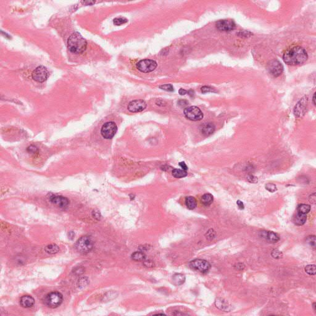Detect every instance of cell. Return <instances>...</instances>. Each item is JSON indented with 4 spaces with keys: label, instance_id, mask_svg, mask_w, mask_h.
<instances>
[{
    "label": "cell",
    "instance_id": "1",
    "mask_svg": "<svg viewBox=\"0 0 316 316\" xmlns=\"http://www.w3.org/2000/svg\"><path fill=\"white\" fill-rule=\"evenodd\" d=\"M307 59V53L303 48L294 46L285 51L283 56V61L288 65L302 64Z\"/></svg>",
    "mask_w": 316,
    "mask_h": 316
},
{
    "label": "cell",
    "instance_id": "2",
    "mask_svg": "<svg viewBox=\"0 0 316 316\" xmlns=\"http://www.w3.org/2000/svg\"><path fill=\"white\" fill-rule=\"evenodd\" d=\"M87 46L86 40L78 32L72 34L67 40V47L73 53L81 54L83 53Z\"/></svg>",
    "mask_w": 316,
    "mask_h": 316
},
{
    "label": "cell",
    "instance_id": "3",
    "mask_svg": "<svg viewBox=\"0 0 316 316\" xmlns=\"http://www.w3.org/2000/svg\"><path fill=\"white\" fill-rule=\"evenodd\" d=\"M63 301L62 294L58 291L48 293L43 299L44 304L50 308H56L59 306Z\"/></svg>",
    "mask_w": 316,
    "mask_h": 316
},
{
    "label": "cell",
    "instance_id": "4",
    "mask_svg": "<svg viewBox=\"0 0 316 316\" xmlns=\"http://www.w3.org/2000/svg\"><path fill=\"white\" fill-rule=\"evenodd\" d=\"M76 248L80 253L87 254L90 252L93 248V241L90 236H83L76 242Z\"/></svg>",
    "mask_w": 316,
    "mask_h": 316
},
{
    "label": "cell",
    "instance_id": "5",
    "mask_svg": "<svg viewBox=\"0 0 316 316\" xmlns=\"http://www.w3.org/2000/svg\"><path fill=\"white\" fill-rule=\"evenodd\" d=\"M184 114L185 117L193 121H198L203 118V114L201 109L197 106H190L184 109Z\"/></svg>",
    "mask_w": 316,
    "mask_h": 316
},
{
    "label": "cell",
    "instance_id": "6",
    "mask_svg": "<svg viewBox=\"0 0 316 316\" xmlns=\"http://www.w3.org/2000/svg\"><path fill=\"white\" fill-rule=\"evenodd\" d=\"M49 72L43 66H38L32 72V79L38 82H43L49 77Z\"/></svg>",
    "mask_w": 316,
    "mask_h": 316
},
{
    "label": "cell",
    "instance_id": "7",
    "mask_svg": "<svg viewBox=\"0 0 316 316\" xmlns=\"http://www.w3.org/2000/svg\"><path fill=\"white\" fill-rule=\"evenodd\" d=\"M157 62L151 59H143L137 64V68L141 72L148 73L156 69Z\"/></svg>",
    "mask_w": 316,
    "mask_h": 316
},
{
    "label": "cell",
    "instance_id": "8",
    "mask_svg": "<svg viewBox=\"0 0 316 316\" xmlns=\"http://www.w3.org/2000/svg\"><path fill=\"white\" fill-rule=\"evenodd\" d=\"M117 131L116 124L113 122H108L102 126L101 133L105 139H111L115 135Z\"/></svg>",
    "mask_w": 316,
    "mask_h": 316
},
{
    "label": "cell",
    "instance_id": "9",
    "mask_svg": "<svg viewBox=\"0 0 316 316\" xmlns=\"http://www.w3.org/2000/svg\"><path fill=\"white\" fill-rule=\"evenodd\" d=\"M190 266L191 269L204 273L209 271L211 268L210 264L204 259H194L190 262Z\"/></svg>",
    "mask_w": 316,
    "mask_h": 316
},
{
    "label": "cell",
    "instance_id": "10",
    "mask_svg": "<svg viewBox=\"0 0 316 316\" xmlns=\"http://www.w3.org/2000/svg\"><path fill=\"white\" fill-rule=\"evenodd\" d=\"M267 69L271 75L274 77H279L282 74L283 67L279 61L272 60L267 65Z\"/></svg>",
    "mask_w": 316,
    "mask_h": 316
},
{
    "label": "cell",
    "instance_id": "11",
    "mask_svg": "<svg viewBox=\"0 0 316 316\" xmlns=\"http://www.w3.org/2000/svg\"><path fill=\"white\" fill-rule=\"evenodd\" d=\"M307 97L304 96L298 102L294 108V114L297 117H303L306 112L307 106Z\"/></svg>",
    "mask_w": 316,
    "mask_h": 316
},
{
    "label": "cell",
    "instance_id": "12",
    "mask_svg": "<svg viewBox=\"0 0 316 316\" xmlns=\"http://www.w3.org/2000/svg\"><path fill=\"white\" fill-rule=\"evenodd\" d=\"M216 27L221 31L230 32L235 28V23L231 19L221 20L217 22Z\"/></svg>",
    "mask_w": 316,
    "mask_h": 316
},
{
    "label": "cell",
    "instance_id": "13",
    "mask_svg": "<svg viewBox=\"0 0 316 316\" xmlns=\"http://www.w3.org/2000/svg\"><path fill=\"white\" fill-rule=\"evenodd\" d=\"M147 108V103L142 100H136L130 102L128 106V109L131 112H141Z\"/></svg>",
    "mask_w": 316,
    "mask_h": 316
},
{
    "label": "cell",
    "instance_id": "14",
    "mask_svg": "<svg viewBox=\"0 0 316 316\" xmlns=\"http://www.w3.org/2000/svg\"><path fill=\"white\" fill-rule=\"evenodd\" d=\"M50 201L60 208H66L69 204V201L67 198L59 195H54V194L50 197Z\"/></svg>",
    "mask_w": 316,
    "mask_h": 316
},
{
    "label": "cell",
    "instance_id": "15",
    "mask_svg": "<svg viewBox=\"0 0 316 316\" xmlns=\"http://www.w3.org/2000/svg\"><path fill=\"white\" fill-rule=\"evenodd\" d=\"M34 298L29 295H25L21 297L20 300V304L22 307L29 308L35 304Z\"/></svg>",
    "mask_w": 316,
    "mask_h": 316
},
{
    "label": "cell",
    "instance_id": "16",
    "mask_svg": "<svg viewBox=\"0 0 316 316\" xmlns=\"http://www.w3.org/2000/svg\"><path fill=\"white\" fill-rule=\"evenodd\" d=\"M215 304L217 308L225 312H230L232 309V306L227 301L222 298H217L215 300Z\"/></svg>",
    "mask_w": 316,
    "mask_h": 316
},
{
    "label": "cell",
    "instance_id": "17",
    "mask_svg": "<svg viewBox=\"0 0 316 316\" xmlns=\"http://www.w3.org/2000/svg\"><path fill=\"white\" fill-rule=\"evenodd\" d=\"M215 130V126L212 123H205L204 124L201 129L200 131L203 135L205 137H208L214 133Z\"/></svg>",
    "mask_w": 316,
    "mask_h": 316
},
{
    "label": "cell",
    "instance_id": "18",
    "mask_svg": "<svg viewBox=\"0 0 316 316\" xmlns=\"http://www.w3.org/2000/svg\"><path fill=\"white\" fill-rule=\"evenodd\" d=\"M307 219L306 214H301L300 212H297L295 216L293 217V222L295 225L301 226L305 224Z\"/></svg>",
    "mask_w": 316,
    "mask_h": 316
},
{
    "label": "cell",
    "instance_id": "19",
    "mask_svg": "<svg viewBox=\"0 0 316 316\" xmlns=\"http://www.w3.org/2000/svg\"><path fill=\"white\" fill-rule=\"evenodd\" d=\"M185 204L188 209L193 210L197 208V201L194 197H188L185 199Z\"/></svg>",
    "mask_w": 316,
    "mask_h": 316
},
{
    "label": "cell",
    "instance_id": "20",
    "mask_svg": "<svg viewBox=\"0 0 316 316\" xmlns=\"http://www.w3.org/2000/svg\"><path fill=\"white\" fill-rule=\"evenodd\" d=\"M185 281V277L182 274H176L173 275L172 282L174 285L179 286L182 285Z\"/></svg>",
    "mask_w": 316,
    "mask_h": 316
},
{
    "label": "cell",
    "instance_id": "21",
    "mask_svg": "<svg viewBox=\"0 0 316 316\" xmlns=\"http://www.w3.org/2000/svg\"><path fill=\"white\" fill-rule=\"evenodd\" d=\"M214 198L213 196L210 193H206L204 195L202 196L201 201L203 204H204L206 206H208L212 204L213 202Z\"/></svg>",
    "mask_w": 316,
    "mask_h": 316
},
{
    "label": "cell",
    "instance_id": "22",
    "mask_svg": "<svg viewBox=\"0 0 316 316\" xmlns=\"http://www.w3.org/2000/svg\"><path fill=\"white\" fill-rule=\"evenodd\" d=\"M265 239L271 243H276L279 241V236L273 232H267Z\"/></svg>",
    "mask_w": 316,
    "mask_h": 316
},
{
    "label": "cell",
    "instance_id": "23",
    "mask_svg": "<svg viewBox=\"0 0 316 316\" xmlns=\"http://www.w3.org/2000/svg\"><path fill=\"white\" fill-rule=\"evenodd\" d=\"M44 250L48 254H54L57 253L59 251V248L58 245L55 244H51L46 246L44 248Z\"/></svg>",
    "mask_w": 316,
    "mask_h": 316
},
{
    "label": "cell",
    "instance_id": "24",
    "mask_svg": "<svg viewBox=\"0 0 316 316\" xmlns=\"http://www.w3.org/2000/svg\"><path fill=\"white\" fill-rule=\"evenodd\" d=\"M172 176L177 179H181L186 177L187 176V173L185 171L183 170L179 169H174L172 171Z\"/></svg>",
    "mask_w": 316,
    "mask_h": 316
},
{
    "label": "cell",
    "instance_id": "25",
    "mask_svg": "<svg viewBox=\"0 0 316 316\" xmlns=\"http://www.w3.org/2000/svg\"><path fill=\"white\" fill-rule=\"evenodd\" d=\"M146 258L144 253L142 251H136L132 254V259L136 261H144Z\"/></svg>",
    "mask_w": 316,
    "mask_h": 316
},
{
    "label": "cell",
    "instance_id": "26",
    "mask_svg": "<svg viewBox=\"0 0 316 316\" xmlns=\"http://www.w3.org/2000/svg\"><path fill=\"white\" fill-rule=\"evenodd\" d=\"M298 212L301 214H307L311 211V206L306 204H301L298 206Z\"/></svg>",
    "mask_w": 316,
    "mask_h": 316
},
{
    "label": "cell",
    "instance_id": "27",
    "mask_svg": "<svg viewBox=\"0 0 316 316\" xmlns=\"http://www.w3.org/2000/svg\"><path fill=\"white\" fill-rule=\"evenodd\" d=\"M304 269H305V272L310 275H314L316 274L315 265H314V264H311V265H306Z\"/></svg>",
    "mask_w": 316,
    "mask_h": 316
},
{
    "label": "cell",
    "instance_id": "28",
    "mask_svg": "<svg viewBox=\"0 0 316 316\" xmlns=\"http://www.w3.org/2000/svg\"><path fill=\"white\" fill-rule=\"evenodd\" d=\"M126 22H127V19L126 18H122V17L115 18L113 20V23L115 24V26H120V25H122V24L126 23Z\"/></svg>",
    "mask_w": 316,
    "mask_h": 316
},
{
    "label": "cell",
    "instance_id": "29",
    "mask_svg": "<svg viewBox=\"0 0 316 316\" xmlns=\"http://www.w3.org/2000/svg\"><path fill=\"white\" fill-rule=\"evenodd\" d=\"M271 255L272 256L275 258V259H280L283 256V253L282 251H280V250H277V249H275L272 252H271Z\"/></svg>",
    "mask_w": 316,
    "mask_h": 316
},
{
    "label": "cell",
    "instance_id": "30",
    "mask_svg": "<svg viewBox=\"0 0 316 316\" xmlns=\"http://www.w3.org/2000/svg\"><path fill=\"white\" fill-rule=\"evenodd\" d=\"M265 187L267 190H268L269 191H270L271 193H274L277 190L276 185L275 184L271 183H269L266 184Z\"/></svg>",
    "mask_w": 316,
    "mask_h": 316
},
{
    "label": "cell",
    "instance_id": "31",
    "mask_svg": "<svg viewBox=\"0 0 316 316\" xmlns=\"http://www.w3.org/2000/svg\"><path fill=\"white\" fill-rule=\"evenodd\" d=\"M307 241L308 243L313 248H315V236L314 235H311V236H309L307 238Z\"/></svg>",
    "mask_w": 316,
    "mask_h": 316
},
{
    "label": "cell",
    "instance_id": "32",
    "mask_svg": "<svg viewBox=\"0 0 316 316\" xmlns=\"http://www.w3.org/2000/svg\"><path fill=\"white\" fill-rule=\"evenodd\" d=\"M205 236L207 239L211 240H213L215 237L216 233H215V232L213 229H210L208 232H207Z\"/></svg>",
    "mask_w": 316,
    "mask_h": 316
},
{
    "label": "cell",
    "instance_id": "33",
    "mask_svg": "<svg viewBox=\"0 0 316 316\" xmlns=\"http://www.w3.org/2000/svg\"><path fill=\"white\" fill-rule=\"evenodd\" d=\"M159 88L163 90L167 91H174V87L171 84H165L159 86Z\"/></svg>",
    "mask_w": 316,
    "mask_h": 316
},
{
    "label": "cell",
    "instance_id": "34",
    "mask_svg": "<svg viewBox=\"0 0 316 316\" xmlns=\"http://www.w3.org/2000/svg\"><path fill=\"white\" fill-rule=\"evenodd\" d=\"M201 90L202 93H209V92H215V90L214 88H212L210 87H207V86L203 87Z\"/></svg>",
    "mask_w": 316,
    "mask_h": 316
},
{
    "label": "cell",
    "instance_id": "35",
    "mask_svg": "<svg viewBox=\"0 0 316 316\" xmlns=\"http://www.w3.org/2000/svg\"><path fill=\"white\" fill-rule=\"evenodd\" d=\"M27 151L29 152L32 153V154L37 153L38 152V148L36 147H35V146H34V145H31V146H30L29 147H28L27 148Z\"/></svg>",
    "mask_w": 316,
    "mask_h": 316
},
{
    "label": "cell",
    "instance_id": "36",
    "mask_svg": "<svg viewBox=\"0 0 316 316\" xmlns=\"http://www.w3.org/2000/svg\"><path fill=\"white\" fill-rule=\"evenodd\" d=\"M247 179H248V181L250 183H256L258 182V179L256 177L253 176V175H250L248 176L247 177Z\"/></svg>",
    "mask_w": 316,
    "mask_h": 316
},
{
    "label": "cell",
    "instance_id": "37",
    "mask_svg": "<svg viewBox=\"0 0 316 316\" xmlns=\"http://www.w3.org/2000/svg\"><path fill=\"white\" fill-rule=\"evenodd\" d=\"M92 215H93V217L94 218H96V219H97V220H100V218H101V217L100 211H97V210L93 211V212H92Z\"/></svg>",
    "mask_w": 316,
    "mask_h": 316
},
{
    "label": "cell",
    "instance_id": "38",
    "mask_svg": "<svg viewBox=\"0 0 316 316\" xmlns=\"http://www.w3.org/2000/svg\"><path fill=\"white\" fill-rule=\"evenodd\" d=\"M144 265L147 267H153L154 266V262L150 260L144 261Z\"/></svg>",
    "mask_w": 316,
    "mask_h": 316
},
{
    "label": "cell",
    "instance_id": "39",
    "mask_svg": "<svg viewBox=\"0 0 316 316\" xmlns=\"http://www.w3.org/2000/svg\"><path fill=\"white\" fill-rule=\"evenodd\" d=\"M236 204H237L238 208H239L240 210L244 209V208H245V206H244L243 203V202H242L241 201H240V200H238V201H236Z\"/></svg>",
    "mask_w": 316,
    "mask_h": 316
},
{
    "label": "cell",
    "instance_id": "40",
    "mask_svg": "<svg viewBox=\"0 0 316 316\" xmlns=\"http://www.w3.org/2000/svg\"><path fill=\"white\" fill-rule=\"evenodd\" d=\"M235 268L238 270H241V269H243L245 268V265L241 264V263H238L236 264L235 265Z\"/></svg>",
    "mask_w": 316,
    "mask_h": 316
},
{
    "label": "cell",
    "instance_id": "41",
    "mask_svg": "<svg viewBox=\"0 0 316 316\" xmlns=\"http://www.w3.org/2000/svg\"><path fill=\"white\" fill-rule=\"evenodd\" d=\"M179 165L182 168V170H183V171H186V170H188V167L186 165V164L185 163V162H179Z\"/></svg>",
    "mask_w": 316,
    "mask_h": 316
},
{
    "label": "cell",
    "instance_id": "42",
    "mask_svg": "<svg viewBox=\"0 0 316 316\" xmlns=\"http://www.w3.org/2000/svg\"><path fill=\"white\" fill-rule=\"evenodd\" d=\"M309 201L313 203H315V193H313L309 197Z\"/></svg>",
    "mask_w": 316,
    "mask_h": 316
},
{
    "label": "cell",
    "instance_id": "43",
    "mask_svg": "<svg viewBox=\"0 0 316 316\" xmlns=\"http://www.w3.org/2000/svg\"><path fill=\"white\" fill-rule=\"evenodd\" d=\"M179 94L180 95H185L186 93H188V91L186 90L183 89V88H180L179 90Z\"/></svg>",
    "mask_w": 316,
    "mask_h": 316
},
{
    "label": "cell",
    "instance_id": "44",
    "mask_svg": "<svg viewBox=\"0 0 316 316\" xmlns=\"http://www.w3.org/2000/svg\"><path fill=\"white\" fill-rule=\"evenodd\" d=\"M74 235H75V234L74 233V232H70L69 233V238L70 239H71V240L73 239V238H74Z\"/></svg>",
    "mask_w": 316,
    "mask_h": 316
},
{
    "label": "cell",
    "instance_id": "45",
    "mask_svg": "<svg viewBox=\"0 0 316 316\" xmlns=\"http://www.w3.org/2000/svg\"><path fill=\"white\" fill-rule=\"evenodd\" d=\"M312 102H313V104L314 105H315V92L313 94V97H312Z\"/></svg>",
    "mask_w": 316,
    "mask_h": 316
},
{
    "label": "cell",
    "instance_id": "46",
    "mask_svg": "<svg viewBox=\"0 0 316 316\" xmlns=\"http://www.w3.org/2000/svg\"><path fill=\"white\" fill-rule=\"evenodd\" d=\"M312 307H313V308H314V311L315 312V311H316V309H315V303H313Z\"/></svg>",
    "mask_w": 316,
    "mask_h": 316
}]
</instances>
